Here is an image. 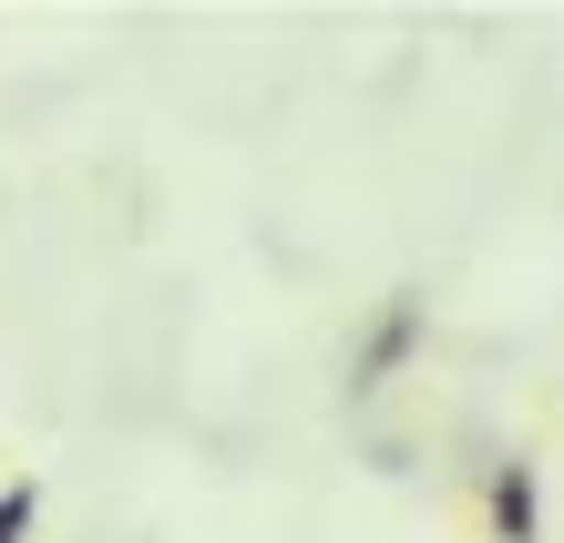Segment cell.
Listing matches in <instances>:
<instances>
[{
	"mask_svg": "<svg viewBox=\"0 0 564 543\" xmlns=\"http://www.w3.org/2000/svg\"><path fill=\"white\" fill-rule=\"evenodd\" d=\"M482 533L492 543H544V461L534 452H503L482 471Z\"/></svg>",
	"mask_w": 564,
	"mask_h": 543,
	"instance_id": "2",
	"label": "cell"
},
{
	"mask_svg": "<svg viewBox=\"0 0 564 543\" xmlns=\"http://www.w3.org/2000/svg\"><path fill=\"white\" fill-rule=\"evenodd\" d=\"M31 523H42V482H0V543H31Z\"/></svg>",
	"mask_w": 564,
	"mask_h": 543,
	"instance_id": "3",
	"label": "cell"
},
{
	"mask_svg": "<svg viewBox=\"0 0 564 543\" xmlns=\"http://www.w3.org/2000/svg\"><path fill=\"white\" fill-rule=\"evenodd\" d=\"M421 349H431V297H421V287H390L380 308H370V328L349 338V369H339V390H349V400H380V390L401 380V369H411Z\"/></svg>",
	"mask_w": 564,
	"mask_h": 543,
	"instance_id": "1",
	"label": "cell"
}]
</instances>
